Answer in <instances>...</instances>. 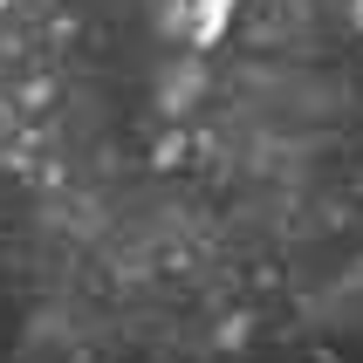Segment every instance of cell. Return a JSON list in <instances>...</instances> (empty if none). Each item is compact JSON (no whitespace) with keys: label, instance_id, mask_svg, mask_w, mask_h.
<instances>
[]
</instances>
